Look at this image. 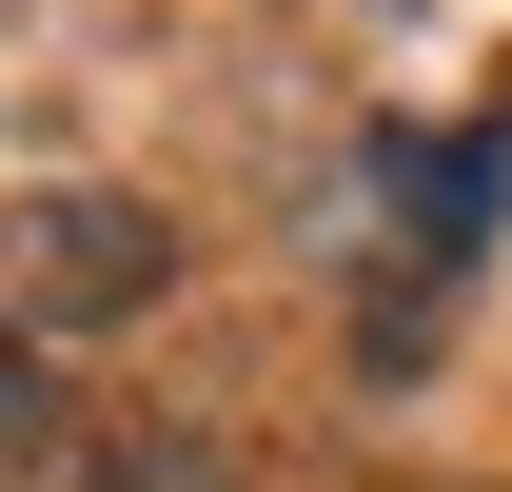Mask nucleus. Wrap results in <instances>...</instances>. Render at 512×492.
<instances>
[{"instance_id":"nucleus-2","label":"nucleus","mask_w":512,"mask_h":492,"mask_svg":"<svg viewBox=\"0 0 512 492\" xmlns=\"http://www.w3.org/2000/svg\"><path fill=\"white\" fill-rule=\"evenodd\" d=\"M375 217L414 237V276H473L493 256V217H512V138H375Z\"/></svg>"},{"instance_id":"nucleus-3","label":"nucleus","mask_w":512,"mask_h":492,"mask_svg":"<svg viewBox=\"0 0 512 492\" xmlns=\"http://www.w3.org/2000/svg\"><path fill=\"white\" fill-rule=\"evenodd\" d=\"M79 492H237V453H217V433H99Z\"/></svg>"},{"instance_id":"nucleus-1","label":"nucleus","mask_w":512,"mask_h":492,"mask_svg":"<svg viewBox=\"0 0 512 492\" xmlns=\"http://www.w3.org/2000/svg\"><path fill=\"white\" fill-rule=\"evenodd\" d=\"M158 276H178V237H158V197H119V178L20 197V217H0V296L40 315V335H119Z\"/></svg>"},{"instance_id":"nucleus-4","label":"nucleus","mask_w":512,"mask_h":492,"mask_svg":"<svg viewBox=\"0 0 512 492\" xmlns=\"http://www.w3.org/2000/svg\"><path fill=\"white\" fill-rule=\"evenodd\" d=\"M40 453H60V374H40V335L0 315V492L40 473Z\"/></svg>"}]
</instances>
